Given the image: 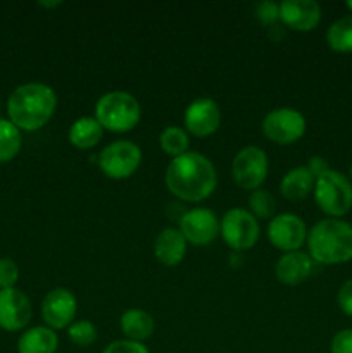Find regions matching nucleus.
<instances>
[{
    "instance_id": "f257e3e1",
    "label": "nucleus",
    "mask_w": 352,
    "mask_h": 353,
    "mask_svg": "<svg viewBox=\"0 0 352 353\" xmlns=\"http://www.w3.org/2000/svg\"><path fill=\"white\" fill-rule=\"evenodd\" d=\"M217 185L213 162L197 152L175 157L166 169V186L185 202H202L209 199Z\"/></svg>"
},
{
    "instance_id": "f03ea898",
    "label": "nucleus",
    "mask_w": 352,
    "mask_h": 353,
    "mask_svg": "<svg viewBox=\"0 0 352 353\" xmlns=\"http://www.w3.org/2000/svg\"><path fill=\"white\" fill-rule=\"evenodd\" d=\"M57 107L55 92L45 83H26L10 93L7 100L9 121L24 131H37L52 119Z\"/></svg>"
},
{
    "instance_id": "7ed1b4c3",
    "label": "nucleus",
    "mask_w": 352,
    "mask_h": 353,
    "mask_svg": "<svg viewBox=\"0 0 352 353\" xmlns=\"http://www.w3.org/2000/svg\"><path fill=\"white\" fill-rule=\"evenodd\" d=\"M307 248L314 262L338 265L352 261V226L342 219L320 221L307 233Z\"/></svg>"
},
{
    "instance_id": "20e7f679",
    "label": "nucleus",
    "mask_w": 352,
    "mask_h": 353,
    "mask_svg": "<svg viewBox=\"0 0 352 353\" xmlns=\"http://www.w3.org/2000/svg\"><path fill=\"white\" fill-rule=\"evenodd\" d=\"M140 116L138 100L123 90L104 93L95 103V119L104 130L113 133H126L133 130L140 121Z\"/></svg>"
},
{
    "instance_id": "39448f33",
    "label": "nucleus",
    "mask_w": 352,
    "mask_h": 353,
    "mask_svg": "<svg viewBox=\"0 0 352 353\" xmlns=\"http://www.w3.org/2000/svg\"><path fill=\"white\" fill-rule=\"evenodd\" d=\"M314 200L328 217L340 219L352 209V183L342 172L328 169L314 183Z\"/></svg>"
},
{
    "instance_id": "423d86ee",
    "label": "nucleus",
    "mask_w": 352,
    "mask_h": 353,
    "mask_svg": "<svg viewBox=\"0 0 352 353\" xmlns=\"http://www.w3.org/2000/svg\"><path fill=\"white\" fill-rule=\"evenodd\" d=\"M99 168L107 178L126 179L138 169L141 162V150L137 143L117 140L107 145L97 157Z\"/></svg>"
},
{
    "instance_id": "0eeeda50",
    "label": "nucleus",
    "mask_w": 352,
    "mask_h": 353,
    "mask_svg": "<svg viewBox=\"0 0 352 353\" xmlns=\"http://www.w3.org/2000/svg\"><path fill=\"white\" fill-rule=\"evenodd\" d=\"M219 233L235 252L251 250L259 240V223L248 210L231 209L221 219Z\"/></svg>"
},
{
    "instance_id": "6e6552de",
    "label": "nucleus",
    "mask_w": 352,
    "mask_h": 353,
    "mask_svg": "<svg viewBox=\"0 0 352 353\" xmlns=\"http://www.w3.org/2000/svg\"><path fill=\"white\" fill-rule=\"evenodd\" d=\"M262 133L278 145L295 143L306 133V119L292 107H280L266 114L262 119Z\"/></svg>"
},
{
    "instance_id": "1a4fd4ad",
    "label": "nucleus",
    "mask_w": 352,
    "mask_h": 353,
    "mask_svg": "<svg viewBox=\"0 0 352 353\" xmlns=\"http://www.w3.org/2000/svg\"><path fill=\"white\" fill-rule=\"evenodd\" d=\"M235 183L244 190H259L268 176V155L262 148L248 145L237 152L231 162Z\"/></svg>"
},
{
    "instance_id": "9d476101",
    "label": "nucleus",
    "mask_w": 352,
    "mask_h": 353,
    "mask_svg": "<svg viewBox=\"0 0 352 353\" xmlns=\"http://www.w3.org/2000/svg\"><path fill=\"white\" fill-rule=\"evenodd\" d=\"M268 238L273 247L285 252H297L307 240L304 221L295 214H280L268 224Z\"/></svg>"
},
{
    "instance_id": "9b49d317",
    "label": "nucleus",
    "mask_w": 352,
    "mask_h": 353,
    "mask_svg": "<svg viewBox=\"0 0 352 353\" xmlns=\"http://www.w3.org/2000/svg\"><path fill=\"white\" fill-rule=\"evenodd\" d=\"M186 133L197 138H206L216 133L221 123L219 105L209 97H200L193 100L183 116Z\"/></svg>"
},
{
    "instance_id": "f8f14e48",
    "label": "nucleus",
    "mask_w": 352,
    "mask_h": 353,
    "mask_svg": "<svg viewBox=\"0 0 352 353\" xmlns=\"http://www.w3.org/2000/svg\"><path fill=\"white\" fill-rule=\"evenodd\" d=\"M179 231L186 241L197 247L213 243L219 233V221L209 209H192L179 219Z\"/></svg>"
},
{
    "instance_id": "ddd939ff",
    "label": "nucleus",
    "mask_w": 352,
    "mask_h": 353,
    "mask_svg": "<svg viewBox=\"0 0 352 353\" xmlns=\"http://www.w3.org/2000/svg\"><path fill=\"white\" fill-rule=\"evenodd\" d=\"M78 310L76 296L66 288H55L41 302V316L50 330H64L72 323Z\"/></svg>"
},
{
    "instance_id": "4468645a",
    "label": "nucleus",
    "mask_w": 352,
    "mask_h": 353,
    "mask_svg": "<svg viewBox=\"0 0 352 353\" xmlns=\"http://www.w3.org/2000/svg\"><path fill=\"white\" fill-rule=\"evenodd\" d=\"M30 321V299L16 288L0 290V327L3 331H21Z\"/></svg>"
},
{
    "instance_id": "2eb2a0df",
    "label": "nucleus",
    "mask_w": 352,
    "mask_h": 353,
    "mask_svg": "<svg viewBox=\"0 0 352 353\" xmlns=\"http://www.w3.org/2000/svg\"><path fill=\"white\" fill-rule=\"evenodd\" d=\"M280 21L293 31H311L320 24L321 6L314 0H283Z\"/></svg>"
},
{
    "instance_id": "dca6fc26",
    "label": "nucleus",
    "mask_w": 352,
    "mask_h": 353,
    "mask_svg": "<svg viewBox=\"0 0 352 353\" xmlns=\"http://www.w3.org/2000/svg\"><path fill=\"white\" fill-rule=\"evenodd\" d=\"M314 261L306 252H289L282 255L275 265V274L280 283L289 286L300 285L313 274Z\"/></svg>"
},
{
    "instance_id": "f3484780",
    "label": "nucleus",
    "mask_w": 352,
    "mask_h": 353,
    "mask_svg": "<svg viewBox=\"0 0 352 353\" xmlns=\"http://www.w3.org/2000/svg\"><path fill=\"white\" fill-rule=\"evenodd\" d=\"M186 245L188 241L185 240L183 233L175 228H166L157 234L154 243V254L155 259L161 262L162 265L168 268H175L179 262L185 259L186 255Z\"/></svg>"
},
{
    "instance_id": "a211bd4d",
    "label": "nucleus",
    "mask_w": 352,
    "mask_h": 353,
    "mask_svg": "<svg viewBox=\"0 0 352 353\" xmlns=\"http://www.w3.org/2000/svg\"><path fill=\"white\" fill-rule=\"evenodd\" d=\"M314 183H316V178L307 169V165H299L283 176L282 183H280V192L286 200L297 202V200H304L313 192Z\"/></svg>"
},
{
    "instance_id": "6ab92c4d",
    "label": "nucleus",
    "mask_w": 352,
    "mask_h": 353,
    "mask_svg": "<svg viewBox=\"0 0 352 353\" xmlns=\"http://www.w3.org/2000/svg\"><path fill=\"white\" fill-rule=\"evenodd\" d=\"M59 338L54 330L47 326H37L24 331L17 341V353H55Z\"/></svg>"
},
{
    "instance_id": "aec40b11",
    "label": "nucleus",
    "mask_w": 352,
    "mask_h": 353,
    "mask_svg": "<svg viewBox=\"0 0 352 353\" xmlns=\"http://www.w3.org/2000/svg\"><path fill=\"white\" fill-rule=\"evenodd\" d=\"M104 128L95 117H79L69 128V141L79 150H90L102 140Z\"/></svg>"
},
{
    "instance_id": "412c9836",
    "label": "nucleus",
    "mask_w": 352,
    "mask_h": 353,
    "mask_svg": "<svg viewBox=\"0 0 352 353\" xmlns=\"http://www.w3.org/2000/svg\"><path fill=\"white\" fill-rule=\"evenodd\" d=\"M121 331L126 340L141 343L154 333V319L145 310L130 309L121 316Z\"/></svg>"
},
{
    "instance_id": "4be33fe9",
    "label": "nucleus",
    "mask_w": 352,
    "mask_h": 353,
    "mask_svg": "<svg viewBox=\"0 0 352 353\" xmlns=\"http://www.w3.org/2000/svg\"><path fill=\"white\" fill-rule=\"evenodd\" d=\"M326 41L338 54H352V16L333 21L326 31Z\"/></svg>"
},
{
    "instance_id": "5701e85b",
    "label": "nucleus",
    "mask_w": 352,
    "mask_h": 353,
    "mask_svg": "<svg viewBox=\"0 0 352 353\" xmlns=\"http://www.w3.org/2000/svg\"><path fill=\"white\" fill-rule=\"evenodd\" d=\"M23 138L21 130L9 119H0V162H9L19 154Z\"/></svg>"
},
{
    "instance_id": "b1692460",
    "label": "nucleus",
    "mask_w": 352,
    "mask_h": 353,
    "mask_svg": "<svg viewBox=\"0 0 352 353\" xmlns=\"http://www.w3.org/2000/svg\"><path fill=\"white\" fill-rule=\"evenodd\" d=\"M159 143H161V148L166 154L175 159L188 152L190 138L183 128L168 126L159 137Z\"/></svg>"
},
{
    "instance_id": "393cba45",
    "label": "nucleus",
    "mask_w": 352,
    "mask_h": 353,
    "mask_svg": "<svg viewBox=\"0 0 352 353\" xmlns=\"http://www.w3.org/2000/svg\"><path fill=\"white\" fill-rule=\"evenodd\" d=\"M248 207H251V214L255 219H269L275 214V199L271 193L266 190H254L248 196Z\"/></svg>"
},
{
    "instance_id": "a878e982",
    "label": "nucleus",
    "mask_w": 352,
    "mask_h": 353,
    "mask_svg": "<svg viewBox=\"0 0 352 353\" xmlns=\"http://www.w3.org/2000/svg\"><path fill=\"white\" fill-rule=\"evenodd\" d=\"M69 340L79 347H88L97 340V330L90 321H78L68 330Z\"/></svg>"
},
{
    "instance_id": "bb28decb",
    "label": "nucleus",
    "mask_w": 352,
    "mask_h": 353,
    "mask_svg": "<svg viewBox=\"0 0 352 353\" xmlns=\"http://www.w3.org/2000/svg\"><path fill=\"white\" fill-rule=\"evenodd\" d=\"M19 278V269L12 259H0V290L14 288Z\"/></svg>"
},
{
    "instance_id": "cd10ccee",
    "label": "nucleus",
    "mask_w": 352,
    "mask_h": 353,
    "mask_svg": "<svg viewBox=\"0 0 352 353\" xmlns=\"http://www.w3.org/2000/svg\"><path fill=\"white\" fill-rule=\"evenodd\" d=\"M102 353H148V348L144 343H138V341L117 340L107 345Z\"/></svg>"
},
{
    "instance_id": "c85d7f7f",
    "label": "nucleus",
    "mask_w": 352,
    "mask_h": 353,
    "mask_svg": "<svg viewBox=\"0 0 352 353\" xmlns=\"http://www.w3.org/2000/svg\"><path fill=\"white\" fill-rule=\"evenodd\" d=\"M255 16L261 23L275 24L280 19V3L261 2L255 6Z\"/></svg>"
},
{
    "instance_id": "c756f323",
    "label": "nucleus",
    "mask_w": 352,
    "mask_h": 353,
    "mask_svg": "<svg viewBox=\"0 0 352 353\" xmlns=\"http://www.w3.org/2000/svg\"><path fill=\"white\" fill-rule=\"evenodd\" d=\"M331 353H352V327L338 331L330 345Z\"/></svg>"
},
{
    "instance_id": "7c9ffc66",
    "label": "nucleus",
    "mask_w": 352,
    "mask_h": 353,
    "mask_svg": "<svg viewBox=\"0 0 352 353\" xmlns=\"http://www.w3.org/2000/svg\"><path fill=\"white\" fill-rule=\"evenodd\" d=\"M337 302L342 312H344L345 316L352 317V279H347V281L340 286L337 295Z\"/></svg>"
},
{
    "instance_id": "2f4dec72",
    "label": "nucleus",
    "mask_w": 352,
    "mask_h": 353,
    "mask_svg": "<svg viewBox=\"0 0 352 353\" xmlns=\"http://www.w3.org/2000/svg\"><path fill=\"white\" fill-rule=\"evenodd\" d=\"M307 169H309L311 172L314 174V178H317V176H321L323 172H326L328 169V162L324 161V159L321 157H311L309 159V164H307Z\"/></svg>"
},
{
    "instance_id": "473e14b6",
    "label": "nucleus",
    "mask_w": 352,
    "mask_h": 353,
    "mask_svg": "<svg viewBox=\"0 0 352 353\" xmlns=\"http://www.w3.org/2000/svg\"><path fill=\"white\" fill-rule=\"evenodd\" d=\"M40 6L41 7H52V9H54V7L61 6V2H40Z\"/></svg>"
},
{
    "instance_id": "72a5a7b5",
    "label": "nucleus",
    "mask_w": 352,
    "mask_h": 353,
    "mask_svg": "<svg viewBox=\"0 0 352 353\" xmlns=\"http://www.w3.org/2000/svg\"><path fill=\"white\" fill-rule=\"evenodd\" d=\"M345 7H347V9H349V10H351V12H352V0H349V2H347V3H345Z\"/></svg>"
},
{
    "instance_id": "f704fd0d",
    "label": "nucleus",
    "mask_w": 352,
    "mask_h": 353,
    "mask_svg": "<svg viewBox=\"0 0 352 353\" xmlns=\"http://www.w3.org/2000/svg\"><path fill=\"white\" fill-rule=\"evenodd\" d=\"M351 179H352V164H351Z\"/></svg>"
}]
</instances>
